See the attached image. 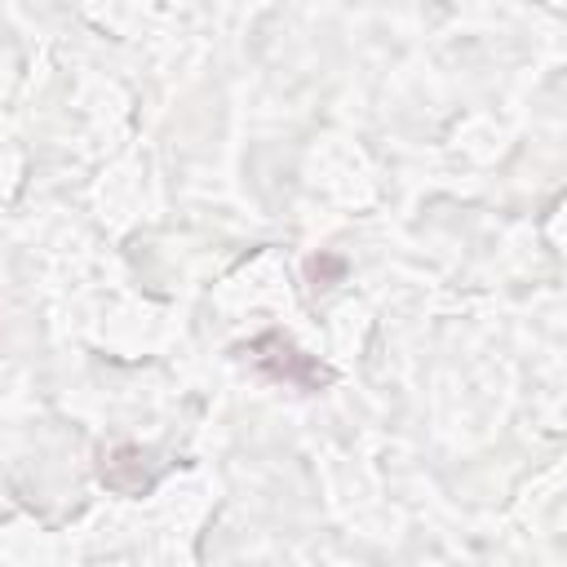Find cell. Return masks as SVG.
I'll use <instances>...</instances> for the list:
<instances>
[{
  "label": "cell",
  "mask_w": 567,
  "mask_h": 567,
  "mask_svg": "<svg viewBox=\"0 0 567 567\" xmlns=\"http://www.w3.org/2000/svg\"><path fill=\"white\" fill-rule=\"evenodd\" d=\"M266 341H270L275 359H270V354H261V350H248V354H252V363H257V368H266L270 377L288 381V385H301V390H319V385L328 381V372H323L315 359H306L292 341H284V337H266Z\"/></svg>",
  "instance_id": "6da1fadb"
}]
</instances>
